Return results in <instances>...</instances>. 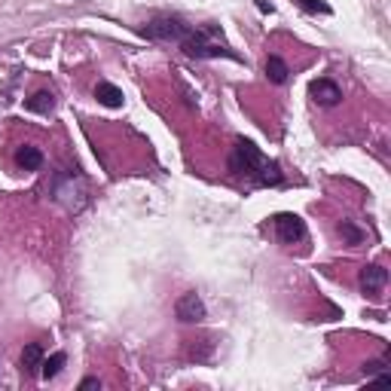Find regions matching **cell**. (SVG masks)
<instances>
[{
  "label": "cell",
  "mask_w": 391,
  "mask_h": 391,
  "mask_svg": "<svg viewBox=\"0 0 391 391\" xmlns=\"http://www.w3.org/2000/svg\"><path fill=\"white\" fill-rule=\"evenodd\" d=\"M229 172L232 178L251 184V187H275L282 184V169L278 162H269L263 153H260L257 144L251 141H239L229 153Z\"/></svg>",
  "instance_id": "obj_1"
},
{
  "label": "cell",
  "mask_w": 391,
  "mask_h": 391,
  "mask_svg": "<svg viewBox=\"0 0 391 391\" xmlns=\"http://www.w3.org/2000/svg\"><path fill=\"white\" fill-rule=\"evenodd\" d=\"M184 55L190 59H229V61H241V55L236 49H229L227 43L217 37V28H190V34L178 43Z\"/></svg>",
  "instance_id": "obj_2"
},
{
  "label": "cell",
  "mask_w": 391,
  "mask_h": 391,
  "mask_svg": "<svg viewBox=\"0 0 391 391\" xmlns=\"http://www.w3.org/2000/svg\"><path fill=\"white\" fill-rule=\"evenodd\" d=\"M52 199L61 205L64 211L80 214L89 205V184L80 172H59L52 178Z\"/></svg>",
  "instance_id": "obj_3"
},
{
  "label": "cell",
  "mask_w": 391,
  "mask_h": 391,
  "mask_svg": "<svg viewBox=\"0 0 391 391\" xmlns=\"http://www.w3.org/2000/svg\"><path fill=\"white\" fill-rule=\"evenodd\" d=\"M190 22L174 13H156L150 22H144L141 34L147 37V40H156V43H181L184 37L190 34Z\"/></svg>",
  "instance_id": "obj_4"
},
{
  "label": "cell",
  "mask_w": 391,
  "mask_h": 391,
  "mask_svg": "<svg viewBox=\"0 0 391 391\" xmlns=\"http://www.w3.org/2000/svg\"><path fill=\"white\" fill-rule=\"evenodd\" d=\"M272 227H275V236L282 245H296V241L306 239V223L300 214H291V211H282L272 217Z\"/></svg>",
  "instance_id": "obj_5"
},
{
  "label": "cell",
  "mask_w": 391,
  "mask_h": 391,
  "mask_svg": "<svg viewBox=\"0 0 391 391\" xmlns=\"http://www.w3.org/2000/svg\"><path fill=\"white\" fill-rule=\"evenodd\" d=\"M174 315H178V321H184V324H202L208 318V309H205L199 294L187 291V294H181L178 303H174Z\"/></svg>",
  "instance_id": "obj_6"
},
{
  "label": "cell",
  "mask_w": 391,
  "mask_h": 391,
  "mask_svg": "<svg viewBox=\"0 0 391 391\" xmlns=\"http://www.w3.org/2000/svg\"><path fill=\"white\" fill-rule=\"evenodd\" d=\"M358 284H361V291H364V296H379L383 294V287L388 284V269L383 263H370L361 269V275H358Z\"/></svg>",
  "instance_id": "obj_7"
},
{
  "label": "cell",
  "mask_w": 391,
  "mask_h": 391,
  "mask_svg": "<svg viewBox=\"0 0 391 391\" xmlns=\"http://www.w3.org/2000/svg\"><path fill=\"white\" fill-rule=\"evenodd\" d=\"M309 95H312L315 104H321V107H333V104H339L342 89H339L333 80H315L312 86H309Z\"/></svg>",
  "instance_id": "obj_8"
},
{
  "label": "cell",
  "mask_w": 391,
  "mask_h": 391,
  "mask_svg": "<svg viewBox=\"0 0 391 391\" xmlns=\"http://www.w3.org/2000/svg\"><path fill=\"white\" fill-rule=\"evenodd\" d=\"M95 98H98V104H104V107H123V101H126V95H123V89L119 86H114V83H107V80H101L98 86H95Z\"/></svg>",
  "instance_id": "obj_9"
},
{
  "label": "cell",
  "mask_w": 391,
  "mask_h": 391,
  "mask_svg": "<svg viewBox=\"0 0 391 391\" xmlns=\"http://www.w3.org/2000/svg\"><path fill=\"white\" fill-rule=\"evenodd\" d=\"M40 364H43L40 342H28L25 351H22V373L25 376H40Z\"/></svg>",
  "instance_id": "obj_10"
},
{
  "label": "cell",
  "mask_w": 391,
  "mask_h": 391,
  "mask_svg": "<svg viewBox=\"0 0 391 391\" xmlns=\"http://www.w3.org/2000/svg\"><path fill=\"white\" fill-rule=\"evenodd\" d=\"M16 162L22 165L25 172H37L43 165V153H40V147H31V144H25V147H18V153H16Z\"/></svg>",
  "instance_id": "obj_11"
},
{
  "label": "cell",
  "mask_w": 391,
  "mask_h": 391,
  "mask_svg": "<svg viewBox=\"0 0 391 391\" xmlns=\"http://www.w3.org/2000/svg\"><path fill=\"white\" fill-rule=\"evenodd\" d=\"M25 107L31 110V114H52L55 95H52V92H34V95L25 101Z\"/></svg>",
  "instance_id": "obj_12"
},
{
  "label": "cell",
  "mask_w": 391,
  "mask_h": 391,
  "mask_svg": "<svg viewBox=\"0 0 391 391\" xmlns=\"http://www.w3.org/2000/svg\"><path fill=\"white\" fill-rule=\"evenodd\" d=\"M287 64L278 59V55H269L266 59V77H269V83H275V86H282V83H287Z\"/></svg>",
  "instance_id": "obj_13"
},
{
  "label": "cell",
  "mask_w": 391,
  "mask_h": 391,
  "mask_svg": "<svg viewBox=\"0 0 391 391\" xmlns=\"http://www.w3.org/2000/svg\"><path fill=\"white\" fill-rule=\"evenodd\" d=\"M68 364V355L64 351H55V355H49V358H43V364H40V376L43 379H55L61 373V367Z\"/></svg>",
  "instance_id": "obj_14"
},
{
  "label": "cell",
  "mask_w": 391,
  "mask_h": 391,
  "mask_svg": "<svg viewBox=\"0 0 391 391\" xmlns=\"http://www.w3.org/2000/svg\"><path fill=\"white\" fill-rule=\"evenodd\" d=\"M339 236L346 239L349 245H361V241L367 239V232L361 229V227H355V223H351V220H342V223H339Z\"/></svg>",
  "instance_id": "obj_15"
},
{
  "label": "cell",
  "mask_w": 391,
  "mask_h": 391,
  "mask_svg": "<svg viewBox=\"0 0 391 391\" xmlns=\"http://www.w3.org/2000/svg\"><path fill=\"white\" fill-rule=\"evenodd\" d=\"M379 370H385V361H367V364H364V373H367V376L379 373Z\"/></svg>",
  "instance_id": "obj_16"
},
{
  "label": "cell",
  "mask_w": 391,
  "mask_h": 391,
  "mask_svg": "<svg viewBox=\"0 0 391 391\" xmlns=\"http://www.w3.org/2000/svg\"><path fill=\"white\" fill-rule=\"evenodd\" d=\"M80 388H83V391H86V388H98V379H95V376H86V379L80 383Z\"/></svg>",
  "instance_id": "obj_17"
},
{
  "label": "cell",
  "mask_w": 391,
  "mask_h": 391,
  "mask_svg": "<svg viewBox=\"0 0 391 391\" xmlns=\"http://www.w3.org/2000/svg\"><path fill=\"white\" fill-rule=\"evenodd\" d=\"M254 4H257L260 13H272V4H266V0H254Z\"/></svg>",
  "instance_id": "obj_18"
}]
</instances>
